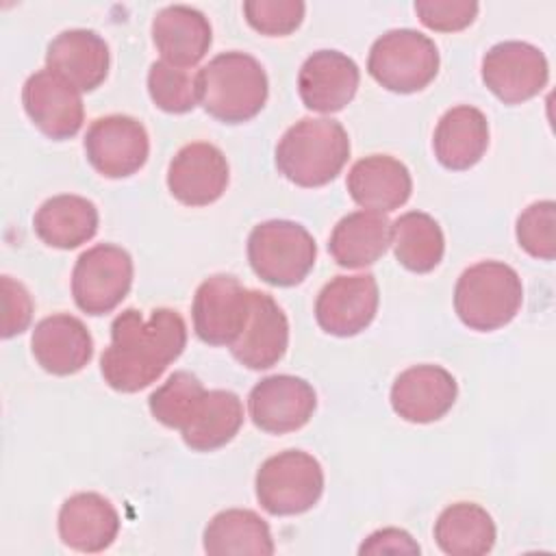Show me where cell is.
Here are the masks:
<instances>
[{
  "instance_id": "cell-27",
  "label": "cell",
  "mask_w": 556,
  "mask_h": 556,
  "mask_svg": "<svg viewBox=\"0 0 556 556\" xmlns=\"http://www.w3.org/2000/svg\"><path fill=\"white\" fill-rule=\"evenodd\" d=\"M204 552L211 556H271L274 539L261 515L248 508H228L206 523Z\"/></svg>"
},
{
  "instance_id": "cell-16",
  "label": "cell",
  "mask_w": 556,
  "mask_h": 556,
  "mask_svg": "<svg viewBox=\"0 0 556 556\" xmlns=\"http://www.w3.org/2000/svg\"><path fill=\"white\" fill-rule=\"evenodd\" d=\"M287 345V315L269 293L250 289L248 319L230 345L232 356L250 369H269L285 356Z\"/></svg>"
},
{
  "instance_id": "cell-13",
  "label": "cell",
  "mask_w": 556,
  "mask_h": 556,
  "mask_svg": "<svg viewBox=\"0 0 556 556\" xmlns=\"http://www.w3.org/2000/svg\"><path fill=\"white\" fill-rule=\"evenodd\" d=\"M22 104L30 122L56 141L74 137L85 119L80 91L48 67L26 78Z\"/></svg>"
},
{
  "instance_id": "cell-31",
  "label": "cell",
  "mask_w": 556,
  "mask_h": 556,
  "mask_svg": "<svg viewBox=\"0 0 556 556\" xmlns=\"http://www.w3.org/2000/svg\"><path fill=\"white\" fill-rule=\"evenodd\" d=\"M206 389L191 371H174L159 389L152 391L148 406L152 417L165 428L182 430Z\"/></svg>"
},
{
  "instance_id": "cell-11",
  "label": "cell",
  "mask_w": 556,
  "mask_h": 556,
  "mask_svg": "<svg viewBox=\"0 0 556 556\" xmlns=\"http://www.w3.org/2000/svg\"><path fill=\"white\" fill-rule=\"evenodd\" d=\"M250 311V289L230 274H215L200 282L193 295V330L208 345H232Z\"/></svg>"
},
{
  "instance_id": "cell-3",
  "label": "cell",
  "mask_w": 556,
  "mask_h": 556,
  "mask_svg": "<svg viewBox=\"0 0 556 556\" xmlns=\"http://www.w3.org/2000/svg\"><path fill=\"white\" fill-rule=\"evenodd\" d=\"M200 102L224 124H243L261 113L269 83L263 65L248 52L230 50L213 56L200 72Z\"/></svg>"
},
{
  "instance_id": "cell-26",
  "label": "cell",
  "mask_w": 556,
  "mask_h": 556,
  "mask_svg": "<svg viewBox=\"0 0 556 556\" xmlns=\"http://www.w3.org/2000/svg\"><path fill=\"white\" fill-rule=\"evenodd\" d=\"M98 208L91 200L74 193L48 198L35 213L33 226L37 237L59 250H74L98 232Z\"/></svg>"
},
{
  "instance_id": "cell-19",
  "label": "cell",
  "mask_w": 556,
  "mask_h": 556,
  "mask_svg": "<svg viewBox=\"0 0 556 556\" xmlns=\"http://www.w3.org/2000/svg\"><path fill=\"white\" fill-rule=\"evenodd\" d=\"M109 46L87 28H70L59 33L46 52V67L74 85L78 91H93L109 74Z\"/></svg>"
},
{
  "instance_id": "cell-37",
  "label": "cell",
  "mask_w": 556,
  "mask_h": 556,
  "mask_svg": "<svg viewBox=\"0 0 556 556\" xmlns=\"http://www.w3.org/2000/svg\"><path fill=\"white\" fill-rule=\"evenodd\" d=\"M361 554H419V545L406 530L382 528L367 536L358 547Z\"/></svg>"
},
{
  "instance_id": "cell-21",
  "label": "cell",
  "mask_w": 556,
  "mask_h": 556,
  "mask_svg": "<svg viewBox=\"0 0 556 556\" xmlns=\"http://www.w3.org/2000/svg\"><path fill=\"white\" fill-rule=\"evenodd\" d=\"M117 532L119 515L100 493L70 495L59 508V536L76 552H102L115 541Z\"/></svg>"
},
{
  "instance_id": "cell-35",
  "label": "cell",
  "mask_w": 556,
  "mask_h": 556,
  "mask_svg": "<svg viewBox=\"0 0 556 556\" xmlns=\"http://www.w3.org/2000/svg\"><path fill=\"white\" fill-rule=\"evenodd\" d=\"M473 0H417L415 13L424 26L439 33H454L467 28L478 15Z\"/></svg>"
},
{
  "instance_id": "cell-25",
  "label": "cell",
  "mask_w": 556,
  "mask_h": 556,
  "mask_svg": "<svg viewBox=\"0 0 556 556\" xmlns=\"http://www.w3.org/2000/svg\"><path fill=\"white\" fill-rule=\"evenodd\" d=\"M391 245V222L384 213L354 211L332 228L328 250L337 265L361 269L374 265Z\"/></svg>"
},
{
  "instance_id": "cell-6",
  "label": "cell",
  "mask_w": 556,
  "mask_h": 556,
  "mask_svg": "<svg viewBox=\"0 0 556 556\" xmlns=\"http://www.w3.org/2000/svg\"><path fill=\"white\" fill-rule=\"evenodd\" d=\"M367 70L384 89L415 93L434 80L439 72V48L419 30L393 28L371 43Z\"/></svg>"
},
{
  "instance_id": "cell-28",
  "label": "cell",
  "mask_w": 556,
  "mask_h": 556,
  "mask_svg": "<svg viewBox=\"0 0 556 556\" xmlns=\"http://www.w3.org/2000/svg\"><path fill=\"white\" fill-rule=\"evenodd\" d=\"M241 424L243 404L239 395L226 389H213L204 393L180 434L187 447L195 452H211L230 443Z\"/></svg>"
},
{
  "instance_id": "cell-17",
  "label": "cell",
  "mask_w": 556,
  "mask_h": 556,
  "mask_svg": "<svg viewBox=\"0 0 556 556\" xmlns=\"http://www.w3.org/2000/svg\"><path fill=\"white\" fill-rule=\"evenodd\" d=\"M456 378L439 365H415L404 369L391 387L393 410L410 424L441 419L456 402Z\"/></svg>"
},
{
  "instance_id": "cell-12",
  "label": "cell",
  "mask_w": 556,
  "mask_h": 556,
  "mask_svg": "<svg viewBox=\"0 0 556 556\" xmlns=\"http://www.w3.org/2000/svg\"><path fill=\"white\" fill-rule=\"evenodd\" d=\"M317 406L315 389L298 376L276 374L256 382L248 395L250 417L269 434H285L308 424Z\"/></svg>"
},
{
  "instance_id": "cell-33",
  "label": "cell",
  "mask_w": 556,
  "mask_h": 556,
  "mask_svg": "<svg viewBox=\"0 0 556 556\" xmlns=\"http://www.w3.org/2000/svg\"><path fill=\"white\" fill-rule=\"evenodd\" d=\"M517 243L530 256L552 261L556 256V204L552 200L532 202L517 217Z\"/></svg>"
},
{
  "instance_id": "cell-29",
  "label": "cell",
  "mask_w": 556,
  "mask_h": 556,
  "mask_svg": "<svg viewBox=\"0 0 556 556\" xmlns=\"http://www.w3.org/2000/svg\"><path fill=\"white\" fill-rule=\"evenodd\" d=\"M434 541L450 556H482L495 545V523L482 506L456 502L437 517Z\"/></svg>"
},
{
  "instance_id": "cell-30",
  "label": "cell",
  "mask_w": 556,
  "mask_h": 556,
  "mask_svg": "<svg viewBox=\"0 0 556 556\" xmlns=\"http://www.w3.org/2000/svg\"><path fill=\"white\" fill-rule=\"evenodd\" d=\"M391 245L397 263L415 274L432 271L445 252L439 222L421 211H408L391 222Z\"/></svg>"
},
{
  "instance_id": "cell-23",
  "label": "cell",
  "mask_w": 556,
  "mask_h": 556,
  "mask_svg": "<svg viewBox=\"0 0 556 556\" xmlns=\"http://www.w3.org/2000/svg\"><path fill=\"white\" fill-rule=\"evenodd\" d=\"M345 185L358 206L376 213L400 208L413 191L408 167L389 154H371L356 161Z\"/></svg>"
},
{
  "instance_id": "cell-2",
  "label": "cell",
  "mask_w": 556,
  "mask_h": 556,
  "mask_svg": "<svg viewBox=\"0 0 556 556\" xmlns=\"http://www.w3.org/2000/svg\"><path fill=\"white\" fill-rule=\"evenodd\" d=\"M350 156V139L341 122L302 117L285 130L276 146L278 172L300 187H324L337 178Z\"/></svg>"
},
{
  "instance_id": "cell-8",
  "label": "cell",
  "mask_w": 556,
  "mask_h": 556,
  "mask_svg": "<svg viewBox=\"0 0 556 556\" xmlns=\"http://www.w3.org/2000/svg\"><path fill=\"white\" fill-rule=\"evenodd\" d=\"M132 258L113 243L85 250L72 271V295L87 315L111 313L130 291Z\"/></svg>"
},
{
  "instance_id": "cell-20",
  "label": "cell",
  "mask_w": 556,
  "mask_h": 556,
  "mask_svg": "<svg viewBox=\"0 0 556 556\" xmlns=\"http://www.w3.org/2000/svg\"><path fill=\"white\" fill-rule=\"evenodd\" d=\"M30 350L48 374L72 376L91 361L93 339L78 317L56 313L35 326Z\"/></svg>"
},
{
  "instance_id": "cell-18",
  "label": "cell",
  "mask_w": 556,
  "mask_h": 556,
  "mask_svg": "<svg viewBox=\"0 0 556 556\" xmlns=\"http://www.w3.org/2000/svg\"><path fill=\"white\" fill-rule=\"evenodd\" d=\"M361 72L354 59L339 50H317L300 67L298 91L306 109L337 113L352 102Z\"/></svg>"
},
{
  "instance_id": "cell-9",
  "label": "cell",
  "mask_w": 556,
  "mask_h": 556,
  "mask_svg": "<svg viewBox=\"0 0 556 556\" xmlns=\"http://www.w3.org/2000/svg\"><path fill=\"white\" fill-rule=\"evenodd\" d=\"M150 152L146 126L130 115H104L91 122L85 135V154L91 167L106 178H126L139 172Z\"/></svg>"
},
{
  "instance_id": "cell-32",
  "label": "cell",
  "mask_w": 556,
  "mask_h": 556,
  "mask_svg": "<svg viewBox=\"0 0 556 556\" xmlns=\"http://www.w3.org/2000/svg\"><path fill=\"white\" fill-rule=\"evenodd\" d=\"M148 91L161 111L187 113L200 102L198 72L176 67L163 59L154 61L148 72Z\"/></svg>"
},
{
  "instance_id": "cell-4",
  "label": "cell",
  "mask_w": 556,
  "mask_h": 556,
  "mask_svg": "<svg viewBox=\"0 0 556 556\" xmlns=\"http://www.w3.org/2000/svg\"><path fill=\"white\" fill-rule=\"evenodd\" d=\"M523 287L519 274L500 261L467 267L454 287V308L460 321L478 332H491L519 313Z\"/></svg>"
},
{
  "instance_id": "cell-14",
  "label": "cell",
  "mask_w": 556,
  "mask_h": 556,
  "mask_svg": "<svg viewBox=\"0 0 556 556\" xmlns=\"http://www.w3.org/2000/svg\"><path fill=\"white\" fill-rule=\"evenodd\" d=\"M378 300V282L371 274L337 276L319 291L315 319L328 334L354 337L374 321Z\"/></svg>"
},
{
  "instance_id": "cell-1",
  "label": "cell",
  "mask_w": 556,
  "mask_h": 556,
  "mask_svg": "<svg viewBox=\"0 0 556 556\" xmlns=\"http://www.w3.org/2000/svg\"><path fill=\"white\" fill-rule=\"evenodd\" d=\"M187 345L185 319L174 308H154L143 317L137 308L122 311L111 324V345L102 352L104 382L135 393L156 382Z\"/></svg>"
},
{
  "instance_id": "cell-5",
  "label": "cell",
  "mask_w": 556,
  "mask_h": 556,
  "mask_svg": "<svg viewBox=\"0 0 556 556\" xmlns=\"http://www.w3.org/2000/svg\"><path fill=\"white\" fill-rule=\"evenodd\" d=\"M313 235L298 222L269 219L248 237V261L254 274L274 287L300 285L315 265Z\"/></svg>"
},
{
  "instance_id": "cell-36",
  "label": "cell",
  "mask_w": 556,
  "mask_h": 556,
  "mask_svg": "<svg viewBox=\"0 0 556 556\" xmlns=\"http://www.w3.org/2000/svg\"><path fill=\"white\" fill-rule=\"evenodd\" d=\"M2 337L11 339L24 332L33 319V300L26 287L11 276H2Z\"/></svg>"
},
{
  "instance_id": "cell-24",
  "label": "cell",
  "mask_w": 556,
  "mask_h": 556,
  "mask_svg": "<svg viewBox=\"0 0 556 556\" xmlns=\"http://www.w3.org/2000/svg\"><path fill=\"white\" fill-rule=\"evenodd\" d=\"M432 148L437 161L454 172L473 167L489 148V122L471 104L445 111L434 128Z\"/></svg>"
},
{
  "instance_id": "cell-22",
  "label": "cell",
  "mask_w": 556,
  "mask_h": 556,
  "mask_svg": "<svg viewBox=\"0 0 556 556\" xmlns=\"http://www.w3.org/2000/svg\"><path fill=\"white\" fill-rule=\"evenodd\" d=\"M152 41L163 61L191 70L208 52L213 30L202 11L187 4H169L152 20Z\"/></svg>"
},
{
  "instance_id": "cell-15",
  "label": "cell",
  "mask_w": 556,
  "mask_h": 556,
  "mask_svg": "<svg viewBox=\"0 0 556 556\" xmlns=\"http://www.w3.org/2000/svg\"><path fill=\"white\" fill-rule=\"evenodd\" d=\"M228 176L224 152L208 141H193L169 161L167 189L180 204L206 206L224 195Z\"/></svg>"
},
{
  "instance_id": "cell-10",
  "label": "cell",
  "mask_w": 556,
  "mask_h": 556,
  "mask_svg": "<svg viewBox=\"0 0 556 556\" xmlns=\"http://www.w3.org/2000/svg\"><path fill=\"white\" fill-rule=\"evenodd\" d=\"M549 78L545 54L526 41H500L482 56V80L504 102L534 98Z\"/></svg>"
},
{
  "instance_id": "cell-34",
  "label": "cell",
  "mask_w": 556,
  "mask_h": 556,
  "mask_svg": "<svg viewBox=\"0 0 556 556\" xmlns=\"http://www.w3.org/2000/svg\"><path fill=\"white\" fill-rule=\"evenodd\" d=\"M304 2L300 0H248L243 15L248 24L261 35L285 37L293 33L304 17Z\"/></svg>"
},
{
  "instance_id": "cell-7",
  "label": "cell",
  "mask_w": 556,
  "mask_h": 556,
  "mask_svg": "<svg viewBox=\"0 0 556 556\" xmlns=\"http://www.w3.org/2000/svg\"><path fill=\"white\" fill-rule=\"evenodd\" d=\"M256 500L278 517L311 510L324 493L319 460L302 450H285L269 456L256 471Z\"/></svg>"
}]
</instances>
